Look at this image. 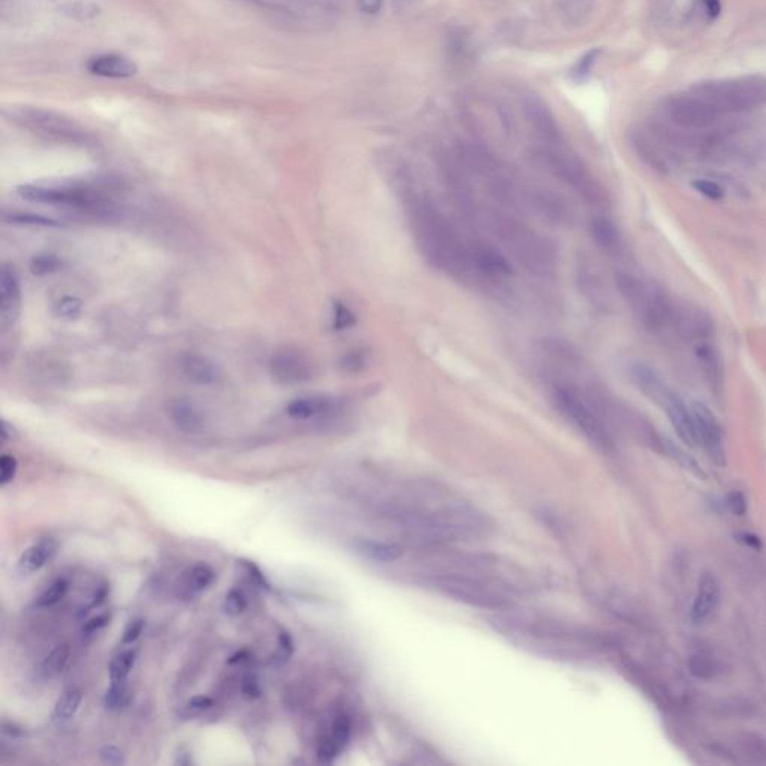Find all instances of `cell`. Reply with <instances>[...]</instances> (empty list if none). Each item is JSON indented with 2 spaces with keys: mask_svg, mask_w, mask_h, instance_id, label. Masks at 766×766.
Listing matches in <instances>:
<instances>
[{
  "mask_svg": "<svg viewBox=\"0 0 766 766\" xmlns=\"http://www.w3.org/2000/svg\"><path fill=\"white\" fill-rule=\"evenodd\" d=\"M356 322V316L346 304L335 301L332 307V328L335 331H346L352 328Z\"/></svg>",
  "mask_w": 766,
  "mask_h": 766,
  "instance_id": "cell-39",
  "label": "cell"
},
{
  "mask_svg": "<svg viewBox=\"0 0 766 766\" xmlns=\"http://www.w3.org/2000/svg\"><path fill=\"white\" fill-rule=\"evenodd\" d=\"M111 620V615L110 614H100V615H96L93 618H90L88 621L84 622L83 626V633L84 634H93L96 632H99L100 629H103L105 626H108V622Z\"/></svg>",
  "mask_w": 766,
  "mask_h": 766,
  "instance_id": "cell-51",
  "label": "cell"
},
{
  "mask_svg": "<svg viewBox=\"0 0 766 766\" xmlns=\"http://www.w3.org/2000/svg\"><path fill=\"white\" fill-rule=\"evenodd\" d=\"M661 451H665L666 453H669V455L675 461L680 463L683 467H685V469H689L692 473L702 476V470H700L699 464L689 455V453L684 452L677 443H673L672 440H669L666 437H661Z\"/></svg>",
  "mask_w": 766,
  "mask_h": 766,
  "instance_id": "cell-36",
  "label": "cell"
},
{
  "mask_svg": "<svg viewBox=\"0 0 766 766\" xmlns=\"http://www.w3.org/2000/svg\"><path fill=\"white\" fill-rule=\"evenodd\" d=\"M144 627H146V621L142 618H137V620L129 622L124 633H123L122 644L123 645H132L139 638L142 630H144Z\"/></svg>",
  "mask_w": 766,
  "mask_h": 766,
  "instance_id": "cell-49",
  "label": "cell"
},
{
  "mask_svg": "<svg viewBox=\"0 0 766 766\" xmlns=\"http://www.w3.org/2000/svg\"><path fill=\"white\" fill-rule=\"evenodd\" d=\"M672 328L687 340L708 339L714 323L705 311L693 307H675Z\"/></svg>",
  "mask_w": 766,
  "mask_h": 766,
  "instance_id": "cell-17",
  "label": "cell"
},
{
  "mask_svg": "<svg viewBox=\"0 0 766 766\" xmlns=\"http://www.w3.org/2000/svg\"><path fill=\"white\" fill-rule=\"evenodd\" d=\"M693 92L709 102L719 112L745 111L766 103V78L743 76L735 80L709 81L696 86Z\"/></svg>",
  "mask_w": 766,
  "mask_h": 766,
  "instance_id": "cell-9",
  "label": "cell"
},
{
  "mask_svg": "<svg viewBox=\"0 0 766 766\" xmlns=\"http://www.w3.org/2000/svg\"><path fill=\"white\" fill-rule=\"evenodd\" d=\"M249 657H250L249 651H240V653H237V654H233V656H232V657H231V658L228 660V663H229V665L241 663V661H244V660H248Z\"/></svg>",
  "mask_w": 766,
  "mask_h": 766,
  "instance_id": "cell-62",
  "label": "cell"
},
{
  "mask_svg": "<svg viewBox=\"0 0 766 766\" xmlns=\"http://www.w3.org/2000/svg\"><path fill=\"white\" fill-rule=\"evenodd\" d=\"M704 5H705V9L708 12L709 18H717L720 16L721 12V2L720 0H704Z\"/></svg>",
  "mask_w": 766,
  "mask_h": 766,
  "instance_id": "cell-59",
  "label": "cell"
},
{
  "mask_svg": "<svg viewBox=\"0 0 766 766\" xmlns=\"http://www.w3.org/2000/svg\"><path fill=\"white\" fill-rule=\"evenodd\" d=\"M269 373L282 385H300L310 381L311 366L303 355L286 350L271 358Z\"/></svg>",
  "mask_w": 766,
  "mask_h": 766,
  "instance_id": "cell-15",
  "label": "cell"
},
{
  "mask_svg": "<svg viewBox=\"0 0 766 766\" xmlns=\"http://www.w3.org/2000/svg\"><path fill=\"white\" fill-rule=\"evenodd\" d=\"M531 161L539 170L569 187L586 204L596 209L608 205L609 197L605 187L576 156L554 144H547L531 150Z\"/></svg>",
  "mask_w": 766,
  "mask_h": 766,
  "instance_id": "cell-5",
  "label": "cell"
},
{
  "mask_svg": "<svg viewBox=\"0 0 766 766\" xmlns=\"http://www.w3.org/2000/svg\"><path fill=\"white\" fill-rule=\"evenodd\" d=\"M669 120L684 129H705L717 122L720 112L709 102L696 95L678 96L668 102Z\"/></svg>",
  "mask_w": 766,
  "mask_h": 766,
  "instance_id": "cell-11",
  "label": "cell"
},
{
  "mask_svg": "<svg viewBox=\"0 0 766 766\" xmlns=\"http://www.w3.org/2000/svg\"><path fill=\"white\" fill-rule=\"evenodd\" d=\"M99 755H100V759H102L103 762H107V763H111V765H120V763H124V756H123L122 750H120V748H117V747H114V745L103 747V748L100 750Z\"/></svg>",
  "mask_w": 766,
  "mask_h": 766,
  "instance_id": "cell-52",
  "label": "cell"
},
{
  "mask_svg": "<svg viewBox=\"0 0 766 766\" xmlns=\"http://www.w3.org/2000/svg\"><path fill=\"white\" fill-rule=\"evenodd\" d=\"M240 563H241V566H243V567L245 569V572H248V575L250 576V579H252V581H253V582L256 584V586H257V587H261V588H265V590H268V588H269V584H268V581H267L265 575L262 574V570H261V569H259V567H257V566H256V564H255L253 562H245V560H241Z\"/></svg>",
  "mask_w": 766,
  "mask_h": 766,
  "instance_id": "cell-50",
  "label": "cell"
},
{
  "mask_svg": "<svg viewBox=\"0 0 766 766\" xmlns=\"http://www.w3.org/2000/svg\"><path fill=\"white\" fill-rule=\"evenodd\" d=\"M81 308H83L81 300H78V298L75 296H64L57 304L59 315L63 318H75L76 315H80Z\"/></svg>",
  "mask_w": 766,
  "mask_h": 766,
  "instance_id": "cell-46",
  "label": "cell"
},
{
  "mask_svg": "<svg viewBox=\"0 0 766 766\" xmlns=\"http://www.w3.org/2000/svg\"><path fill=\"white\" fill-rule=\"evenodd\" d=\"M600 54V50H590L588 53L584 54L575 64L574 68L570 69V78L575 83H584L587 80V78L591 75V71H593V66L596 64V60L597 57H599Z\"/></svg>",
  "mask_w": 766,
  "mask_h": 766,
  "instance_id": "cell-37",
  "label": "cell"
},
{
  "mask_svg": "<svg viewBox=\"0 0 766 766\" xmlns=\"http://www.w3.org/2000/svg\"><path fill=\"white\" fill-rule=\"evenodd\" d=\"M629 376L633 385L638 388L645 397L654 401L658 406H661V402L665 401V398L672 391L663 381V378L656 371V369L648 366L644 361L630 362Z\"/></svg>",
  "mask_w": 766,
  "mask_h": 766,
  "instance_id": "cell-18",
  "label": "cell"
},
{
  "mask_svg": "<svg viewBox=\"0 0 766 766\" xmlns=\"http://www.w3.org/2000/svg\"><path fill=\"white\" fill-rule=\"evenodd\" d=\"M692 186L693 189H696L700 195H704V197L712 199V201H719L723 198V189L720 185H717L716 181H711V180H705V178H699V180H695L692 181Z\"/></svg>",
  "mask_w": 766,
  "mask_h": 766,
  "instance_id": "cell-45",
  "label": "cell"
},
{
  "mask_svg": "<svg viewBox=\"0 0 766 766\" xmlns=\"http://www.w3.org/2000/svg\"><path fill=\"white\" fill-rule=\"evenodd\" d=\"M696 356L709 386L714 389V391H717L721 383L723 369H721L720 356L717 355L716 349L708 344H699L696 347Z\"/></svg>",
  "mask_w": 766,
  "mask_h": 766,
  "instance_id": "cell-27",
  "label": "cell"
},
{
  "mask_svg": "<svg viewBox=\"0 0 766 766\" xmlns=\"http://www.w3.org/2000/svg\"><path fill=\"white\" fill-rule=\"evenodd\" d=\"M437 591L469 606L504 611L513 602V588L491 575H479L470 570H451L431 579Z\"/></svg>",
  "mask_w": 766,
  "mask_h": 766,
  "instance_id": "cell-6",
  "label": "cell"
},
{
  "mask_svg": "<svg viewBox=\"0 0 766 766\" xmlns=\"http://www.w3.org/2000/svg\"><path fill=\"white\" fill-rule=\"evenodd\" d=\"M744 540H745V542H748V543L751 545V547H756V548H760V542H759V539H758L756 536H753V535H745V536H744Z\"/></svg>",
  "mask_w": 766,
  "mask_h": 766,
  "instance_id": "cell-63",
  "label": "cell"
},
{
  "mask_svg": "<svg viewBox=\"0 0 766 766\" xmlns=\"http://www.w3.org/2000/svg\"><path fill=\"white\" fill-rule=\"evenodd\" d=\"M69 660V646L68 645H59L53 651H51L42 661V673L45 678H54L68 665Z\"/></svg>",
  "mask_w": 766,
  "mask_h": 766,
  "instance_id": "cell-31",
  "label": "cell"
},
{
  "mask_svg": "<svg viewBox=\"0 0 766 766\" xmlns=\"http://www.w3.org/2000/svg\"><path fill=\"white\" fill-rule=\"evenodd\" d=\"M137 660V651L127 650L115 656L110 663V680L111 683H124L131 673Z\"/></svg>",
  "mask_w": 766,
  "mask_h": 766,
  "instance_id": "cell-32",
  "label": "cell"
},
{
  "mask_svg": "<svg viewBox=\"0 0 766 766\" xmlns=\"http://www.w3.org/2000/svg\"><path fill=\"white\" fill-rule=\"evenodd\" d=\"M524 110L528 122L548 141V144H555V141H558V127L547 105L536 96H528L524 102Z\"/></svg>",
  "mask_w": 766,
  "mask_h": 766,
  "instance_id": "cell-22",
  "label": "cell"
},
{
  "mask_svg": "<svg viewBox=\"0 0 766 766\" xmlns=\"http://www.w3.org/2000/svg\"><path fill=\"white\" fill-rule=\"evenodd\" d=\"M358 550L369 557L370 560L382 562V563H393L400 560L405 554L401 547L395 543H385V542H374V540H364L358 545Z\"/></svg>",
  "mask_w": 766,
  "mask_h": 766,
  "instance_id": "cell-28",
  "label": "cell"
},
{
  "mask_svg": "<svg viewBox=\"0 0 766 766\" xmlns=\"http://www.w3.org/2000/svg\"><path fill=\"white\" fill-rule=\"evenodd\" d=\"M35 276H47L60 268V259L53 255H36L29 264Z\"/></svg>",
  "mask_w": 766,
  "mask_h": 766,
  "instance_id": "cell-40",
  "label": "cell"
},
{
  "mask_svg": "<svg viewBox=\"0 0 766 766\" xmlns=\"http://www.w3.org/2000/svg\"><path fill=\"white\" fill-rule=\"evenodd\" d=\"M407 213L413 240L428 264L458 280L475 274L470 238H464L458 228L433 201L414 198Z\"/></svg>",
  "mask_w": 766,
  "mask_h": 766,
  "instance_id": "cell-3",
  "label": "cell"
},
{
  "mask_svg": "<svg viewBox=\"0 0 766 766\" xmlns=\"http://www.w3.org/2000/svg\"><path fill=\"white\" fill-rule=\"evenodd\" d=\"M467 211L506 255L527 271L542 277L554 274L557 252L552 241L521 220L518 213L501 205L472 201Z\"/></svg>",
  "mask_w": 766,
  "mask_h": 766,
  "instance_id": "cell-2",
  "label": "cell"
},
{
  "mask_svg": "<svg viewBox=\"0 0 766 766\" xmlns=\"http://www.w3.org/2000/svg\"><path fill=\"white\" fill-rule=\"evenodd\" d=\"M21 310L20 279L12 265L0 269V327L4 331L16 325Z\"/></svg>",
  "mask_w": 766,
  "mask_h": 766,
  "instance_id": "cell-14",
  "label": "cell"
},
{
  "mask_svg": "<svg viewBox=\"0 0 766 766\" xmlns=\"http://www.w3.org/2000/svg\"><path fill=\"white\" fill-rule=\"evenodd\" d=\"M383 5V0H356L358 9L366 16L379 14Z\"/></svg>",
  "mask_w": 766,
  "mask_h": 766,
  "instance_id": "cell-54",
  "label": "cell"
},
{
  "mask_svg": "<svg viewBox=\"0 0 766 766\" xmlns=\"http://www.w3.org/2000/svg\"><path fill=\"white\" fill-rule=\"evenodd\" d=\"M181 369L192 382L198 385H216L220 379V371L214 362L197 354L186 355L181 361Z\"/></svg>",
  "mask_w": 766,
  "mask_h": 766,
  "instance_id": "cell-25",
  "label": "cell"
},
{
  "mask_svg": "<svg viewBox=\"0 0 766 766\" xmlns=\"http://www.w3.org/2000/svg\"><path fill=\"white\" fill-rule=\"evenodd\" d=\"M81 700H83V695L80 689L72 687V689L63 692L62 696L57 699L56 707H54V719L59 721H66L72 719L76 714L78 708H80Z\"/></svg>",
  "mask_w": 766,
  "mask_h": 766,
  "instance_id": "cell-30",
  "label": "cell"
},
{
  "mask_svg": "<svg viewBox=\"0 0 766 766\" xmlns=\"http://www.w3.org/2000/svg\"><path fill=\"white\" fill-rule=\"evenodd\" d=\"M560 11L566 21L579 25L590 17L591 0H560Z\"/></svg>",
  "mask_w": 766,
  "mask_h": 766,
  "instance_id": "cell-33",
  "label": "cell"
},
{
  "mask_svg": "<svg viewBox=\"0 0 766 766\" xmlns=\"http://www.w3.org/2000/svg\"><path fill=\"white\" fill-rule=\"evenodd\" d=\"M350 738V720L346 714H339L332 721L331 726V735L328 736L330 741L337 747V750L342 751L344 745L347 744Z\"/></svg>",
  "mask_w": 766,
  "mask_h": 766,
  "instance_id": "cell-38",
  "label": "cell"
},
{
  "mask_svg": "<svg viewBox=\"0 0 766 766\" xmlns=\"http://www.w3.org/2000/svg\"><path fill=\"white\" fill-rule=\"evenodd\" d=\"M551 400L555 409L574 428L602 452L614 451V439L608 422L575 383L551 385Z\"/></svg>",
  "mask_w": 766,
  "mask_h": 766,
  "instance_id": "cell-7",
  "label": "cell"
},
{
  "mask_svg": "<svg viewBox=\"0 0 766 766\" xmlns=\"http://www.w3.org/2000/svg\"><path fill=\"white\" fill-rule=\"evenodd\" d=\"M279 646H280V657L282 660H289L294 654V641L288 632L282 630L279 633Z\"/></svg>",
  "mask_w": 766,
  "mask_h": 766,
  "instance_id": "cell-53",
  "label": "cell"
},
{
  "mask_svg": "<svg viewBox=\"0 0 766 766\" xmlns=\"http://www.w3.org/2000/svg\"><path fill=\"white\" fill-rule=\"evenodd\" d=\"M661 407L665 409L666 417L671 421L675 433L684 441V445L695 448L699 446L696 425L692 409L685 405L677 393L671 391L669 395L661 402Z\"/></svg>",
  "mask_w": 766,
  "mask_h": 766,
  "instance_id": "cell-16",
  "label": "cell"
},
{
  "mask_svg": "<svg viewBox=\"0 0 766 766\" xmlns=\"http://www.w3.org/2000/svg\"><path fill=\"white\" fill-rule=\"evenodd\" d=\"M12 119L20 123L23 127L30 129L35 134L44 135L48 138L66 139L71 142L86 141V134L83 129L71 119H66L53 111H45L39 108H20L12 112Z\"/></svg>",
  "mask_w": 766,
  "mask_h": 766,
  "instance_id": "cell-10",
  "label": "cell"
},
{
  "mask_svg": "<svg viewBox=\"0 0 766 766\" xmlns=\"http://www.w3.org/2000/svg\"><path fill=\"white\" fill-rule=\"evenodd\" d=\"M362 366H364V358H362L361 354H356V352L347 355L343 362V367L349 371H356L362 369Z\"/></svg>",
  "mask_w": 766,
  "mask_h": 766,
  "instance_id": "cell-56",
  "label": "cell"
},
{
  "mask_svg": "<svg viewBox=\"0 0 766 766\" xmlns=\"http://www.w3.org/2000/svg\"><path fill=\"white\" fill-rule=\"evenodd\" d=\"M690 409L695 418L699 446H702L708 452L709 458L714 463L723 465L726 463V452L721 424L716 418V414H714L712 410L705 406L704 402L695 401Z\"/></svg>",
  "mask_w": 766,
  "mask_h": 766,
  "instance_id": "cell-13",
  "label": "cell"
},
{
  "mask_svg": "<svg viewBox=\"0 0 766 766\" xmlns=\"http://www.w3.org/2000/svg\"><path fill=\"white\" fill-rule=\"evenodd\" d=\"M108 591H110V588H108L107 584H103V586H100V587L95 591V594H93V597H92L93 600H92V603H90L88 608H98L99 605H102L103 602H105L107 596H108Z\"/></svg>",
  "mask_w": 766,
  "mask_h": 766,
  "instance_id": "cell-58",
  "label": "cell"
},
{
  "mask_svg": "<svg viewBox=\"0 0 766 766\" xmlns=\"http://www.w3.org/2000/svg\"><path fill=\"white\" fill-rule=\"evenodd\" d=\"M5 220H9L11 224H18V225H33V226H53V228H59L60 224L56 222V220L53 219H48V217H44V216H39V214H32V213H14L11 216H4Z\"/></svg>",
  "mask_w": 766,
  "mask_h": 766,
  "instance_id": "cell-41",
  "label": "cell"
},
{
  "mask_svg": "<svg viewBox=\"0 0 766 766\" xmlns=\"http://www.w3.org/2000/svg\"><path fill=\"white\" fill-rule=\"evenodd\" d=\"M245 609H248V599H245L244 593L237 588H232L225 597L224 611L229 617H238L245 611Z\"/></svg>",
  "mask_w": 766,
  "mask_h": 766,
  "instance_id": "cell-42",
  "label": "cell"
},
{
  "mask_svg": "<svg viewBox=\"0 0 766 766\" xmlns=\"http://www.w3.org/2000/svg\"><path fill=\"white\" fill-rule=\"evenodd\" d=\"M421 0H393V8L397 14H405L417 8Z\"/></svg>",
  "mask_w": 766,
  "mask_h": 766,
  "instance_id": "cell-57",
  "label": "cell"
},
{
  "mask_svg": "<svg viewBox=\"0 0 766 766\" xmlns=\"http://www.w3.org/2000/svg\"><path fill=\"white\" fill-rule=\"evenodd\" d=\"M494 622L499 632L515 642L542 650L545 654L554 651L557 657H562L564 651L575 656V630L562 622L521 611H506Z\"/></svg>",
  "mask_w": 766,
  "mask_h": 766,
  "instance_id": "cell-4",
  "label": "cell"
},
{
  "mask_svg": "<svg viewBox=\"0 0 766 766\" xmlns=\"http://www.w3.org/2000/svg\"><path fill=\"white\" fill-rule=\"evenodd\" d=\"M18 470V461L16 457L2 455L0 458V487H6L9 482L14 480Z\"/></svg>",
  "mask_w": 766,
  "mask_h": 766,
  "instance_id": "cell-44",
  "label": "cell"
},
{
  "mask_svg": "<svg viewBox=\"0 0 766 766\" xmlns=\"http://www.w3.org/2000/svg\"><path fill=\"white\" fill-rule=\"evenodd\" d=\"M690 672L699 680H712L719 675V663L707 653H696L690 658Z\"/></svg>",
  "mask_w": 766,
  "mask_h": 766,
  "instance_id": "cell-34",
  "label": "cell"
},
{
  "mask_svg": "<svg viewBox=\"0 0 766 766\" xmlns=\"http://www.w3.org/2000/svg\"><path fill=\"white\" fill-rule=\"evenodd\" d=\"M726 503H728V508L732 513H735L736 516H744L745 512H747V500H745V496L743 494L741 491H732L728 494V499H726Z\"/></svg>",
  "mask_w": 766,
  "mask_h": 766,
  "instance_id": "cell-48",
  "label": "cell"
},
{
  "mask_svg": "<svg viewBox=\"0 0 766 766\" xmlns=\"http://www.w3.org/2000/svg\"><path fill=\"white\" fill-rule=\"evenodd\" d=\"M464 161L467 170L504 209L536 216L554 225L570 220L569 209L558 195L519 177L491 154L469 149L464 153Z\"/></svg>",
  "mask_w": 766,
  "mask_h": 766,
  "instance_id": "cell-1",
  "label": "cell"
},
{
  "mask_svg": "<svg viewBox=\"0 0 766 766\" xmlns=\"http://www.w3.org/2000/svg\"><path fill=\"white\" fill-rule=\"evenodd\" d=\"M168 414H170L171 421L181 431L190 434L199 433L205 424L204 413L195 402H190L187 400L173 401L170 407H168Z\"/></svg>",
  "mask_w": 766,
  "mask_h": 766,
  "instance_id": "cell-23",
  "label": "cell"
},
{
  "mask_svg": "<svg viewBox=\"0 0 766 766\" xmlns=\"http://www.w3.org/2000/svg\"><path fill=\"white\" fill-rule=\"evenodd\" d=\"M127 695L129 693H127V689H126V681L124 683H111V687H110V690L107 692L103 702H105V707L108 709H120L127 702Z\"/></svg>",
  "mask_w": 766,
  "mask_h": 766,
  "instance_id": "cell-43",
  "label": "cell"
},
{
  "mask_svg": "<svg viewBox=\"0 0 766 766\" xmlns=\"http://www.w3.org/2000/svg\"><path fill=\"white\" fill-rule=\"evenodd\" d=\"M68 590H69V584L64 581V579H57L54 581L51 586L37 597L36 602H35V606L37 609H44V608H51L57 605L59 602H62L64 599V596L68 594Z\"/></svg>",
  "mask_w": 766,
  "mask_h": 766,
  "instance_id": "cell-35",
  "label": "cell"
},
{
  "mask_svg": "<svg viewBox=\"0 0 766 766\" xmlns=\"http://www.w3.org/2000/svg\"><path fill=\"white\" fill-rule=\"evenodd\" d=\"M17 437V430L9 422L2 421V439L4 441L14 440Z\"/></svg>",
  "mask_w": 766,
  "mask_h": 766,
  "instance_id": "cell-61",
  "label": "cell"
},
{
  "mask_svg": "<svg viewBox=\"0 0 766 766\" xmlns=\"http://www.w3.org/2000/svg\"><path fill=\"white\" fill-rule=\"evenodd\" d=\"M591 237L602 250L609 255H618L622 250V237L620 229L613 220L606 217H594L590 224Z\"/></svg>",
  "mask_w": 766,
  "mask_h": 766,
  "instance_id": "cell-26",
  "label": "cell"
},
{
  "mask_svg": "<svg viewBox=\"0 0 766 766\" xmlns=\"http://www.w3.org/2000/svg\"><path fill=\"white\" fill-rule=\"evenodd\" d=\"M2 731H4L5 735H8L11 738H21L24 735V731L20 728V726H17L16 723L4 721L2 723Z\"/></svg>",
  "mask_w": 766,
  "mask_h": 766,
  "instance_id": "cell-60",
  "label": "cell"
},
{
  "mask_svg": "<svg viewBox=\"0 0 766 766\" xmlns=\"http://www.w3.org/2000/svg\"><path fill=\"white\" fill-rule=\"evenodd\" d=\"M214 570L211 566L207 563H198L189 569V572L185 576V588L190 594H198L204 591L207 587L211 586L214 581Z\"/></svg>",
  "mask_w": 766,
  "mask_h": 766,
  "instance_id": "cell-29",
  "label": "cell"
},
{
  "mask_svg": "<svg viewBox=\"0 0 766 766\" xmlns=\"http://www.w3.org/2000/svg\"><path fill=\"white\" fill-rule=\"evenodd\" d=\"M87 71L102 78H115V80H124V78L135 76L138 66L124 56L119 54H102L90 59L87 63Z\"/></svg>",
  "mask_w": 766,
  "mask_h": 766,
  "instance_id": "cell-19",
  "label": "cell"
},
{
  "mask_svg": "<svg viewBox=\"0 0 766 766\" xmlns=\"http://www.w3.org/2000/svg\"><path fill=\"white\" fill-rule=\"evenodd\" d=\"M213 704H214V700L211 697L201 695V696L192 697L189 702L185 705V709H186V712L189 714V716H198V714H201V712L209 711L213 707Z\"/></svg>",
  "mask_w": 766,
  "mask_h": 766,
  "instance_id": "cell-47",
  "label": "cell"
},
{
  "mask_svg": "<svg viewBox=\"0 0 766 766\" xmlns=\"http://www.w3.org/2000/svg\"><path fill=\"white\" fill-rule=\"evenodd\" d=\"M337 402L325 395H308L292 400L286 406V413L294 419H311L325 417L337 410Z\"/></svg>",
  "mask_w": 766,
  "mask_h": 766,
  "instance_id": "cell-21",
  "label": "cell"
},
{
  "mask_svg": "<svg viewBox=\"0 0 766 766\" xmlns=\"http://www.w3.org/2000/svg\"><path fill=\"white\" fill-rule=\"evenodd\" d=\"M615 284L622 300L645 328L665 331L672 327L675 306L660 284L630 272H618Z\"/></svg>",
  "mask_w": 766,
  "mask_h": 766,
  "instance_id": "cell-8",
  "label": "cell"
},
{
  "mask_svg": "<svg viewBox=\"0 0 766 766\" xmlns=\"http://www.w3.org/2000/svg\"><path fill=\"white\" fill-rule=\"evenodd\" d=\"M56 550L57 543L53 539H44L32 545V547L25 550L20 557L17 563V572L24 576L37 572L39 569H42L51 560Z\"/></svg>",
  "mask_w": 766,
  "mask_h": 766,
  "instance_id": "cell-24",
  "label": "cell"
},
{
  "mask_svg": "<svg viewBox=\"0 0 766 766\" xmlns=\"http://www.w3.org/2000/svg\"><path fill=\"white\" fill-rule=\"evenodd\" d=\"M720 599L719 582L712 574L705 572L699 579L697 594L692 608V618L696 622L705 621L716 611Z\"/></svg>",
  "mask_w": 766,
  "mask_h": 766,
  "instance_id": "cell-20",
  "label": "cell"
},
{
  "mask_svg": "<svg viewBox=\"0 0 766 766\" xmlns=\"http://www.w3.org/2000/svg\"><path fill=\"white\" fill-rule=\"evenodd\" d=\"M470 257L476 276L499 280L512 274L509 256L494 241L470 238Z\"/></svg>",
  "mask_w": 766,
  "mask_h": 766,
  "instance_id": "cell-12",
  "label": "cell"
},
{
  "mask_svg": "<svg viewBox=\"0 0 766 766\" xmlns=\"http://www.w3.org/2000/svg\"><path fill=\"white\" fill-rule=\"evenodd\" d=\"M241 693H243V697L249 699V700H253V699H257L261 697V687H259V684L256 683V680L253 678H249L245 680L241 685Z\"/></svg>",
  "mask_w": 766,
  "mask_h": 766,
  "instance_id": "cell-55",
  "label": "cell"
}]
</instances>
